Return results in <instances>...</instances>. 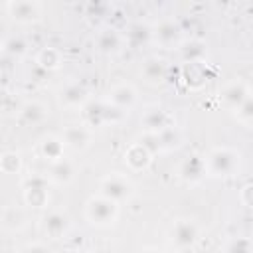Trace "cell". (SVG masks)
<instances>
[{
    "label": "cell",
    "instance_id": "obj_1",
    "mask_svg": "<svg viewBox=\"0 0 253 253\" xmlns=\"http://www.w3.org/2000/svg\"><path fill=\"white\" fill-rule=\"evenodd\" d=\"M172 235H174L176 243H180V245H188V243H192V241H194V237H196V227H194L192 223H188V221H180V223H176V227H174Z\"/></svg>",
    "mask_w": 253,
    "mask_h": 253
},
{
    "label": "cell",
    "instance_id": "obj_2",
    "mask_svg": "<svg viewBox=\"0 0 253 253\" xmlns=\"http://www.w3.org/2000/svg\"><path fill=\"white\" fill-rule=\"evenodd\" d=\"M89 216L93 220H97V221H107V220L113 218V204L101 202V200L99 202H93L89 206Z\"/></svg>",
    "mask_w": 253,
    "mask_h": 253
},
{
    "label": "cell",
    "instance_id": "obj_3",
    "mask_svg": "<svg viewBox=\"0 0 253 253\" xmlns=\"http://www.w3.org/2000/svg\"><path fill=\"white\" fill-rule=\"evenodd\" d=\"M105 192L113 198H123L129 194V186H126L123 180H117V178H111L105 182Z\"/></svg>",
    "mask_w": 253,
    "mask_h": 253
},
{
    "label": "cell",
    "instance_id": "obj_4",
    "mask_svg": "<svg viewBox=\"0 0 253 253\" xmlns=\"http://www.w3.org/2000/svg\"><path fill=\"white\" fill-rule=\"evenodd\" d=\"M63 227H65V218H62V216H58V214H54V216H50V218L46 220V229H48L50 233H60Z\"/></svg>",
    "mask_w": 253,
    "mask_h": 253
},
{
    "label": "cell",
    "instance_id": "obj_5",
    "mask_svg": "<svg viewBox=\"0 0 253 253\" xmlns=\"http://www.w3.org/2000/svg\"><path fill=\"white\" fill-rule=\"evenodd\" d=\"M12 10H14V14L16 16H26V18H34V6L32 4H28V2H20V4H12L10 6Z\"/></svg>",
    "mask_w": 253,
    "mask_h": 253
},
{
    "label": "cell",
    "instance_id": "obj_6",
    "mask_svg": "<svg viewBox=\"0 0 253 253\" xmlns=\"http://www.w3.org/2000/svg\"><path fill=\"white\" fill-rule=\"evenodd\" d=\"M162 62H149L147 63V75H151V77H160V73H162Z\"/></svg>",
    "mask_w": 253,
    "mask_h": 253
},
{
    "label": "cell",
    "instance_id": "obj_7",
    "mask_svg": "<svg viewBox=\"0 0 253 253\" xmlns=\"http://www.w3.org/2000/svg\"><path fill=\"white\" fill-rule=\"evenodd\" d=\"M81 93H83L81 89H73V91L69 89V91H65V95H63V97H65L67 101H79V99H81Z\"/></svg>",
    "mask_w": 253,
    "mask_h": 253
},
{
    "label": "cell",
    "instance_id": "obj_8",
    "mask_svg": "<svg viewBox=\"0 0 253 253\" xmlns=\"http://www.w3.org/2000/svg\"><path fill=\"white\" fill-rule=\"evenodd\" d=\"M54 174H56L58 178H67V176H69V168H67V164H63V168H54Z\"/></svg>",
    "mask_w": 253,
    "mask_h": 253
},
{
    "label": "cell",
    "instance_id": "obj_9",
    "mask_svg": "<svg viewBox=\"0 0 253 253\" xmlns=\"http://www.w3.org/2000/svg\"><path fill=\"white\" fill-rule=\"evenodd\" d=\"M28 253H50V251L46 247H42V245H34V247L28 249Z\"/></svg>",
    "mask_w": 253,
    "mask_h": 253
},
{
    "label": "cell",
    "instance_id": "obj_10",
    "mask_svg": "<svg viewBox=\"0 0 253 253\" xmlns=\"http://www.w3.org/2000/svg\"><path fill=\"white\" fill-rule=\"evenodd\" d=\"M149 253H162V251H149Z\"/></svg>",
    "mask_w": 253,
    "mask_h": 253
}]
</instances>
